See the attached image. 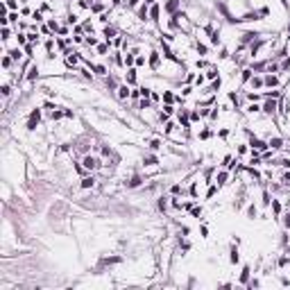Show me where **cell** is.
I'll list each match as a JSON object with an SVG mask.
<instances>
[{
	"label": "cell",
	"instance_id": "1",
	"mask_svg": "<svg viewBox=\"0 0 290 290\" xmlns=\"http://www.w3.org/2000/svg\"><path fill=\"white\" fill-rule=\"evenodd\" d=\"M39 118H41V111L34 109L32 113H30V122H27V129H36V122H39Z\"/></svg>",
	"mask_w": 290,
	"mask_h": 290
},
{
	"label": "cell",
	"instance_id": "2",
	"mask_svg": "<svg viewBox=\"0 0 290 290\" xmlns=\"http://www.w3.org/2000/svg\"><path fill=\"white\" fill-rule=\"evenodd\" d=\"M177 7H179V0H168V2H166V11H177Z\"/></svg>",
	"mask_w": 290,
	"mask_h": 290
},
{
	"label": "cell",
	"instance_id": "3",
	"mask_svg": "<svg viewBox=\"0 0 290 290\" xmlns=\"http://www.w3.org/2000/svg\"><path fill=\"white\" fill-rule=\"evenodd\" d=\"M95 166H98V161H95L93 156H86V159H84V168H86V170H93Z\"/></svg>",
	"mask_w": 290,
	"mask_h": 290
},
{
	"label": "cell",
	"instance_id": "4",
	"mask_svg": "<svg viewBox=\"0 0 290 290\" xmlns=\"http://www.w3.org/2000/svg\"><path fill=\"white\" fill-rule=\"evenodd\" d=\"M252 145H254V150H265L267 145L263 143V141H258V138H252Z\"/></svg>",
	"mask_w": 290,
	"mask_h": 290
},
{
	"label": "cell",
	"instance_id": "5",
	"mask_svg": "<svg viewBox=\"0 0 290 290\" xmlns=\"http://www.w3.org/2000/svg\"><path fill=\"white\" fill-rule=\"evenodd\" d=\"M265 111H267V113H272L274 109H277V102H274V100H267V102H265V107H263Z\"/></svg>",
	"mask_w": 290,
	"mask_h": 290
},
{
	"label": "cell",
	"instance_id": "6",
	"mask_svg": "<svg viewBox=\"0 0 290 290\" xmlns=\"http://www.w3.org/2000/svg\"><path fill=\"white\" fill-rule=\"evenodd\" d=\"M127 82H129V84H134V82H136V70H134V68L127 70Z\"/></svg>",
	"mask_w": 290,
	"mask_h": 290
},
{
	"label": "cell",
	"instance_id": "7",
	"mask_svg": "<svg viewBox=\"0 0 290 290\" xmlns=\"http://www.w3.org/2000/svg\"><path fill=\"white\" fill-rule=\"evenodd\" d=\"M150 18H152V21H159V7H156V5H152V9H150Z\"/></svg>",
	"mask_w": 290,
	"mask_h": 290
},
{
	"label": "cell",
	"instance_id": "8",
	"mask_svg": "<svg viewBox=\"0 0 290 290\" xmlns=\"http://www.w3.org/2000/svg\"><path fill=\"white\" fill-rule=\"evenodd\" d=\"M127 186H129V188H136V186H141V177H132V179L127 181Z\"/></svg>",
	"mask_w": 290,
	"mask_h": 290
},
{
	"label": "cell",
	"instance_id": "9",
	"mask_svg": "<svg viewBox=\"0 0 290 290\" xmlns=\"http://www.w3.org/2000/svg\"><path fill=\"white\" fill-rule=\"evenodd\" d=\"M150 66H152V68L159 66V54H156V52H152V57H150Z\"/></svg>",
	"mask_w": 290,
	"mask_h": 290
},
{
	"label": "cell",
	"instance_id": "10",
	"mask_svg": "<svg viewBox=\"0 0 290 290\" xmlns=\"http://www.w3.org/2000/svg\"><path fill=\"white\" fill-rule=\"evenodd\" d=\"M104 36H107V39H113V36H116V30H113V27H104Z\"/></svg>",
	"mask_w": 290,
	"mask_h": 290
},
{
	"label": "cell",
	"instance_id": "11",
	"mask_svg": "<svg viewBox=\"0 0 290 290\" xmlns=\"http://www.w3.org/2000/svg\"><path fill=\"white\" fill-rule=\"evenodd\" d=\"M118 95L122 98V100H125V98L129 95V88H127V86H120V88H118Z\"/></svg>",
	"mask_w": 290,
	"mask_h": 290
},
{
	"label": "cell",
	"instance_id": "12",
	"mask_svg": "<svg viewBox=\"0 0 290 290\" xmlns=\"http://www.w3.org/2000/svg\"><path fill=\"white\" fill-rule=\"evenodd\" d=\"M36 75H39V68H36V66H32V68H30V73H27V77H30V79H36Z\"/></svg>",
	"mask_w": 290,
	"mask_h": 290
},
{
	"label": "cell",
	"instance_id": "13",
	"mask_svg": "<svg viewBox=\"0 0 290 290\" xmlns=\"http://www.w3.org/2000/svg\"><path fill=\"white\" fill-rule=\"evenodd\" d=\"M82 186H84V188H91V186H93V177H86V179H82Z\"/></svg>",
	"mask_w": 290,
	"mask_h": 290
},
{
	"label": "cell",
	"instance_id": "14",
	"mask_svg": "<svg viewBox=\"0 0 290 290\" xmlns=\"http://www.w3.org/2000/svg\"><path fill=\"white\" fill-rule=\"evenodd\" d=\"M66 61H68V66H75V64H77V57L73 54V52H68V59H66Z\"/></svg>",
	"mask_w": 290,
	"mask_h": 290
},
{
	"label": "cell",
	"instance_id": "15",
	"mask_svg": "<svg viewBox=\"0 0 290 290\" xmlns=\"http://www.w3.org/2000/svg\"><path fill=\"white\" fill-rule=\"evenodd\" d=\"M224 181H227V172H220V175H218V186H222Z\"/></svg>",
	"mask_w": 290,
	"mask_h": 290
},
{
	"label": "cell",
	"instance_id": "16",
	"mask_svg": "<svg viewBox=\"0 0 290 290\" xmlns=\"http://www.w3.org/2000/svg\"><path fill=\"white\" fill-rule=\"evenodd\" d=\"M247 279H249V270H247V267H245V270H243V274H240V281L245 283V281H247Z\"/></svg>",
	"mask_w": 290,
	"mask_h": 290
},
{
	"label": "cell",
	"instance_id": "17",
	"mask_svg": "<svg viewBox=\"0 0 290 290\" xmlns=\"http://www.w3.org/2000/svg\"><path fill=\"white\" fill-rule=\"evenodd\" d=\"M265 84L274 86V84H277V77H272V75H270V77H265Z\"/></svg>",
	"mask_w": 290,
	"mask_h": 290
},
{
	"label": "cell",
	"instance_id": "18",
	"mask_svg": "<svg viewBox=\"0 0 290 290\" xmlns=\"http://www.w3.org/2000/svg\"><path fill=\"white\" fill-rule=\"evenodd\" d=\"M270 145H272V147H281V138H272Z\"/></svg>",
	"mask_w": 290,
	"mask_h": 290
},
{
	"label": "cell",
	"instance_id": "19",
	"mask_svg": "<svg viewBox=\"0 0 290 290\" xmlns=\"http://www.w3.org/2000/svg\"><path fill=\"white\" fill-rule=\"evenodd\" d=\"M145 163H147V166H154V163H156V156H145Z\"/></svg>",
	"mask_w": 290,
	"mask_h": 290
},
{
	"label": "cell",
	"instance_id": "20",
	"mask_svg": "<svg viewBox=\"0 0 290 290\" xmlns=\"http://www.w3.org/2000/svg\"><path fill=\"white\" fill-rule=\"evenodd\" d=\"M231 263H238V252L236 249H231Z\"/></svg>",
	"mask_w": 290,
	"mask_h": 290
},
{
	"label": "cell",
	"instance_id": "21",
	"mask_svg": "<svg viewBox=\"0 0 290 290\" xmlns=\"http://www.w3.org/2000/svg\"><path fill=\"white\" fill-rule=\"evenodd\" d=\"M249 77H252V70H243V82H247Z\"/></svg>",
	"mask_w": 290,
	"mask_h": 290
},
{
	"label": "cell",
	"instance_id": "22",
	"mask_svg": "<svg viewBox=\"0 0 290 290\" xmlns=\"http://www.w3.org/2000/svg\"><path fill=\"white\" fill-rule=\"evenodd\" d=\"M141 95H143V98H150V95H152V91H150V88H141Z\"/></svg>",
	"mask_w": 290,
	"mask_h": 290
},
{
	"label": "cell",
	"instance_id": "23",
	"mask_svg": "<svg viewBox=\"0 0 290 290\" xmlns=\"http://www.w3.org/2000/svg\"><path fill=\"white\" fill-rule=\"evenodd\" d=\"M150 147H152V150H159V147H161V143H159V141H156V138H154L152 143H150Z\"/></svg>",
	"mask_w": 290,
	"mask_h": 290
},
{
	"label": "cell",
	"instance_id": "24",
	"mask_svg": "<svg viewBox=\"0 0 290 290\" xmlns=\"http://www.w3.org/2000/svg\"><path fill=\"white\" fill-rule=\"evenodd\" d=\"M215 75H218V70H215V68H211V70H209V73H206V77H209V79H213Z\"/></svg>",
	"mask_w": 290,
	"mask_h": 290
},
{
	"label": "cell",
	"instance_id": "25",
	"mask_svg": "<svg viewBox=\"0 0 290 290\" xmlns=\"http://www.w3.org/2000/svg\"><path fill=\"white\" fill-rule=\"evenodd\" d=\"M179 120H181V125H184V127H188V118H186V113H181V116H179Z\"/></svg>",
	"mask_w": 290,
	"mask_h": 290
},
{
	"label": "cell",
	"instance_id": "26",
	"mask_svg": "<svg viewBox=\"0 0 290 290\" xmlns=\"http://www.w3.org/2000/svg\"><path fill=\"white\" fill-rule=\"evenodd\" d=\"M9 54H11V59H18V57H21V50H11Z\"/></svg>",
	"mask_w": 290,
	"mask_h": 290
},
{
	"label": "cell",
	"instance_id": "27",
	"mask_svg": "<svg viewBox=\"0 0 290 290\" xmlns=\"http://www.w3.org/2000/svg\"><path fill=\"white\" fill-rule=\"evenodd\" d=\"M125 64H127V66H132V64H134V54H127V59H125Z\"/></svg>",
	"mask_w": 290,
	"mask_h": 290
},
{
	"label": "cell",
	"instance_id": "28",
	"mask_svg": "<svg viewBox=\"0 0 290 290\" xmlns=\"http://www.w3.org/2000/svg\"><path fill=\"white\" fill-rule=\"evenodd\" d=\"M163 100H166V102L170 104V102H172V93H163Z\"/></svg>",
	"mask_w": 290,
	"mask_h": 290
},
{
	"label": "cell",
	"instance_id": "29",
	"mask_svg": "<svg viewBox=\"0 0 290 290\" xmlns=\"http://www.w3.org/2000/svg\"><path fill=\"white\" fill-rule=\"evenodd\" d=\"M138 16H141V21H145V16H147V11H145V7H141V11H138Z\"/></svg>",
	"mask_w": 290,
	"mask_h": 290
},
{
	"label": "cell",
	"instance_id": "30",
	"mask_svg": "<svg viewBox=\"0 0 290 290\" xmlns=\"http://www.w3.org/2000/svg\"><path fill=\"white\" fill-rule=\"evenodd\" d=\"M272 206H274V213H279V211H281V204H279V202H272Z\"/></svg>",
	"mask_w": 290,
	"mask_h": 290
},
{
	"label": "cell",
	"instance_id": "31",
	"mask_svg": "<svg viewBox=\"0 0 290 290\" xmlns=\"http://www.w3.org/2000/svg\"><path fill=\"white\" fill-rule=\"evenodd\" d=\"M254 36H256V34H252V32H247V34L243 36V39H245V41H252V39H254Z\"/></svg>",
	"mask_w": 290,
	"mask_h": 290
},
{
	"label": "cell",
	"instance_id": "32",
	"mask_svg": "<svg viewBox=\"0 0 290 290\" xmlns=\"http://www.w3.org/2000/svg\"><path fill=\"white\" fill-rule=\"evenodd\" d=\"M283 184H290V175H286V177H283Z\"/></svg>",
	"mask_w": 290,
	"mask_h": 290
},
{
	"label": "cell",
	"instance_id": "33",
	"mask_svg": "<svg viewBox=\"0 0 290 290\" xmlns=\"http://www.w3.org/2000/svg\"><path fill=\"white\" fill-rule=\"evenodd\" d=\"M283 166H286V168H290V159H286V161H283Z\"/></svg>",
	"mask_w": 290,
	"mask_h": 290
},
{
	"label": "cell",
	"instance_id": "34",
	"mask_svg": "<svg viewBox=\"0 0 290 290\" xmlns=\"http://www.w3.org/2000/svg\"><path fill=\"white\" fill-rule=\"evenodd\" d=\"M286 227H290V215H286Z\"/></svg>",
	"mask_w": 290,
	"mask_h": 290
},
{
	"label": "cell",
	"instance_id": "35",
	"mask_svg": "<svg viewBox=\"0 0 290 290\" xmlns=\"http://www.w3.org/2000/svg\"><path fill=\"white\" fill-rule=\"evenodd\" d=\"M136 2H138V0H129V5H132V7H134V5H136Z\"/></svg>",
	"mask_w": 290,
	"mask_h": 290
},
{
	"label": "cell",
	"instance_id": "36",
	"mask_svg": "<svg viewBox=\"0 0 290 290\" xmlns=\"http://www.w3.org/2000/svg\"><path fill=\"white\" fill-rule=\"evenodd\" d=\"M288 34H290V25H288Z\"/></svg>",
	"mask_w": 290,
	"mask_h": 290
},
{
	"label": "cell",
	"instance_id": "37",
	"mask_svg": "<svg viewBox=\"0 0 290 290\" xmlns=\"http://www.w3.org/2000/svg\"><path fill=\"white\" fill-rule=\"evenodd\" d=\"M288 252H290V249H288Z\"/></svg>",
	"mask_w": 290,
	"mask_h": 290
}]
</instances>
